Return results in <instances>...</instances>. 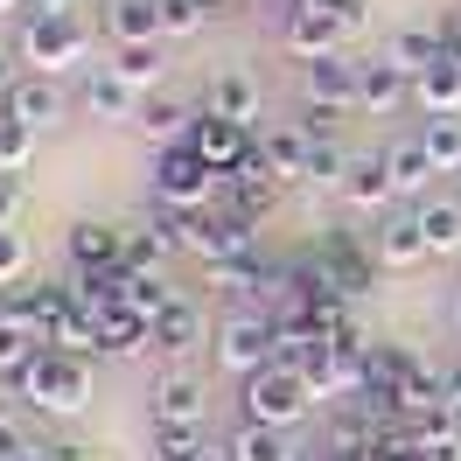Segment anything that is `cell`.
Here are the masks:
<instances>
[{
  "label": "cell",
  "instance_id": "obj_1",
  "mask_svg": "<svg viewBox=\"0 0 461 461\" xmlns=\"http://www.w3.org/2000/svg\"><path fill=\"white\" fill-rule=\"evenodd\" d=\"M14 399L50 412V420H77L91 405V357H70V349H35L22 371L7 377Z\"/></svg>",
  "mask_w": 461,
  "mask_h": 461
},
{
  "label": "cell",
  "instance_id": "obj_2",
  "mask_svg": "<svg viewBox=\"0 0 461 461\" xmlns=\"http://www.w3.org/2000/svg\"><path fill=\"white\" fill-rule=\"evenodd\" d=\"M238 405H245V420H252V427H301L321 399H315V384H308L301 364L273 357L266 371H252L245 384H238Z\"/></svg>",
  "mask_w": 461,
  "mask_h": 461
},
{
  "label": "cell",
  "instance_id": "obj_3",
  "mask_svg": "<svg viewBox=\"0 0 461 461\" xmlns=\"http://www.w3.org/2000/svg\"><path fill=\"white\" fill-rule=\"evenodd\" d=\"M210 357H217V371L224 377H245L266 371L273 357H280V329H273V315H266L259 301H245V308H230L217 329H210Z\"/></svg>",
  "mask_w": 461,
  "mask_h": 461
},
{
  "label": "cell",
  "instance_id": "obj_4",
  "mask_svg": "<svg viewBox=\"0 0 461 461\" xmlns=\"http://www.w3.org/2000/svg\"><path fill=\"white\" fill-rule=\"evenodd\" d=\"M147 189H154V210H217L224 175L210 168L196 147H161V154H154V175H147Z\"/></svg>",
  "mask_w": 461,
  "mask_h": 461
},
{
  "label": "cell",
  "instance_id": "obj_5",
  "mask_svg": "<svg viewBox=\"0 0 461 461\" xmlns=\"http://www.w3.org/2000/svg\"><path fill=\"white\" fill-rule=\"evenodd\" d=\"M14 50H22V63H29L35 77H63V70H77V63L91 57V29H85V14H57V22H22Z\"/></svg>",
  "mask_w": 461,
  "mask_h": 461
},
{
  "label": "cell",
  "instance_id": "obj_6",
  "mask_svg": "<svg viewBox=\"0 0 461 461\" xmlns=\"http://www.w3.org/2000/svg\"><path fill=\"white\" fill-rule=\"evenodd\" d=\"M308 273H315V280H321L329 294H343L349 308H357V301L371 294V280H377L371 238H364V245H349V238H336V230H329V238L315 245V259H308Z\"/></svg>",
  "mask_w": 461,
  "mask_h": 461
},
{
  "label": "cell",
  "instance_id": "obj_7",
  "mask_svg": "<svg viewBox=\"0 0 461 461\" xmlns=\"http://www.w3.org/2000/svg\"><path fill=\"white\" fill-rule=\"evenodd\" d=\"M280 42H287L294 63H329V57H349V29L343 14H321V7H287V22H280Z\"/></svg>",
  "mask_w": 461,
  "mask_h": 461
},
{
  "label": "cell",
  "instance_id": "obj_8",
  "mask_svg": "<svg viewBox=\"0 0 461 461\" xmlns=\"http://www.w3.org/2000/svg\"><path fill=\"white\" fill-rule=\"evenodd\" d=\"M147 420H161V427H203V420H210V384H203V371L168 364V371L154 377V392H147Z\"/></svg>",
  "mask_w": 461,
  "mask_h": 461
},
{
  "label": "cell",
  "instance_id": "obj_9",
  "mask_svg": "<svg viewBox=\"0 0 461 461\" xmlns=\"http://www.w3.org/2000/svg\"><path fill=\"white\" fill-rule=\"evenodd\" d=\"M371 259H377V273H412V266L433 259V252H427V230H420V210H412V203H399L392 217H377Z\"/></svg>",
  "mask_w": 461,
  "mask_h": 461
},
{
  "label": "cell",
  "instance_id": "obj_10",
  "mask_svg": "<svg viewBox=\"0 0 461 461\" xmlns=\"http://www.w3.org/2000/svg\"><path fill=\"white\" fill-rule=\"evenodd\" d=\"M63 259H70V273H113V266H126V230L105 217H77L63 230Z\"/></svg>",
  "mask_w": 461,
  "mask_h": 461
},
{
  "label": "cell",
  "instance_id": "obj_11",
  "mask_svg": "<svg viewBox=\"0 0 461 461\" xmlns=\"http://www.w3.org/2000/svg\"><path fill=\"white\" fill-rule=\"evenodd\" d=\"M336 196H343L349 217H392V210H399V189H392V168H384V154H357Z\"/></svg>",
  "mask_w": 461,
  "mask_h": 461
},
{
  "label": "cell",
  "instance_id": "obj_12",
  "mask_svg": "<svg viewBox=\"0 0 461 461\" xmlns=\"http://www.w3.org/2000/svg\"><path fill=\"white\" fill-rule=\"evenodd\" d=\"M35 349H50L42 315H35L29 294H7V301H0V377H14V371L35 357Z\"/></svg>",
  "mask_w": 461,
  "mask_h": 461
},
{
  "label": "cell",
  "instance_id": "obj_13",
  "mask_svg": "<svg viewBox=\"0 0 461 461\" xmlns=\"http://www.w3.org/2000/svg\"><path fill=\"white\" fill-rule=\"evenodd\" d=\"M140 105H147V98H140L133 85H119L105 63H98V70H85V85H77V113L98 119V126H133V119H140Z\"/></svg>",
  "mask_w": 461,
  "mask_h": 461
},
{
  "label": "cell",
  "instance_id": "obj_14",
  "mask_svg": "<svg viewBox=\"0 0 461 461\" xmlns=\"http://www.w3.org/2000/svg\"><path fill=\"white\" fill-rule=\"evenodd\" d=\"M399 105H412V70H399L392 57H371V63H357V113H399Z\"/></svg>",
  "mask_w": 461,
  "mask_h": 461
},
{
  "label": "cell",
  "instance_id": "obj_15",
  "mask_svg": "<svg viewBox=\"0 0 461 461\" xmlns=\"http://www.w3.org/2000/svg\"><path fill=\"white\" fill-rule=\"evenodd\" d=\"M259 161L280 182H308V161H315V133L301 126V119H280V126H266L259 133Z\"/></svg>",
  "mask_w": 461,
  "mask_h": 461
},
{
  "label": "cell",
  "instance_id": "obj_16",
  "mask_svg": "<svg viewBox=\"0 0 461 461\" xmlns=\"http://www.w3.org/2000/svg\"><path fill=\"white\" fill-rule=\"evenodd\" d=\"M0 105H7L14 119H29L35 133H50V126H63V119H70V91H63L57 77H35V70H29V77L7 91Z\"/></svg>",
  "mask_w": 461,
  "mask_h": 461
},
{
  "label": "cell",
  "instance_id": "obj_17",
  "mask_svg": "<svg viewBox=\"0 0 461 461\" xmlns=\"http://www.w3.org/2000/svg\"><path fill=\"white\" fill-rule=\"evenodd\" d=\"M189 147H196V154H203L217 175H230L238 161H252V147H259V140H252V126H238V119L203 113V119H196V140H189Z\"/></svg>",
  "mask_w": 461,
  "mask_h": 461
},
{
  "label": "cell",
  "instance_id": "obj_18",
  "mask_svg": "<svg viewBox=\"0 0 461 461\" xmlns=\"http://www.w3.org/2000/svg\"><path fill=\"white\" fill-rule=\"evenodd\" d=\"M287 182L259 161V147H252V161H238V168L224 175V210H245V217H266L273 210V196H280Z\"/></svg>",
  "mask_w": 461,
  "mask_h": 461
},
{
  "label": "cell",
  "instance_id": "obj_19",
  "mask_svg": "<svg viewBox=\"0 0 461 461\" xmlns=\"http://www.w3.org/2000/svg\"><path fill=\"white\" fill-rule=\"evenodd\" d=\"M308 113H357V57L308 63Z\"/></svg>",
  "mask_w": 461,
  "mask_h": 461
},
{
  "label": "cell",
  "instance_id": "obj_20",
  "mask_svg": "<svg viewBox=\"0 0 461 461\" xmlns=\"http://www.w3.org/2000/svg\"><path fill=\"white\" fill-rule=\"evenodd\" d=\"M203 113L252 126V119H259V77H252V70H217V77L203 85Z\"/></svg>",
  "mask_w": 461,
  "mask_h": 461
},
{
  "label": "cell",
  "instance_id": "obj_21",
  "mask_svg": "<svg viewBox=\"0 0 461 461\" xmlns=\"http://www.w3.org/2000/svg\"><path fill=\"white\" fill-rule=\"evenodd\" d=\"M377 154H384V168H392V189H399V203H427L433 161H427V147H420V133H405V140H384Z\"/></svg>",
  "mask_w": 461,
  "mask_h": 461
},
{
  "label": "cell",
  "instance_id": "obj_22",
  "mask_svg": "<svg viewBox=\"0 0 461 461\" xmlns=\"http://www.w3.org/2000/svg\"><path fill=\"white\" fill-rule=\"evenodd\" d=\"M196 119H203V113H189L182 98H161V91H154V98L140 105V119H133V126H140L154 147H189V140H196Z\"/></svg>",
  "mask_w": 461,
  "mask_h": 461
},
{
  "label": "cell",
  "instance_id": "obj_23",
  "mask_svg": "<svg viewBox=\"0 0 461 461\" xmlns=\"http://www.w3.org/2000/svg\"><path fill=\"white\" fill-rule=\"evenodd\" d=\"M196 349H203V315L189 301H175L168 315H154V357L161 364H189Z\"/></svg>",
  "mask_w": 461,
  "mask_h": 461
},
{
  "label": "cell",
  "instance_id": "obj_24",
  "mask_svg": "<svg viewBox=\"0 0 461 461\" xmlns=\"http://www.w3.org/2000/svg\"><path fill=\"white\" fill-rule=\"evenodd\" d=\"M105 70H113L119 85H133L140 98H154L161 77H168V50H161V42H119V57L105 63Z\"/></svg>",
  "mask_w": 461,
  "mask_h": 461
},
{
  "label": "cell",
  "instance_id": "obj_25",
  "mask_svg": "<svg viewBox=\"0 0 461 461\" xmlns=\"http://www.w3.org/2000/svg\"><path fill=\"white\" fill-rule=\"evenodd\" d=\"M98 357H154V321L133 308L98 315Z\"/></svg>",
  "mask_w": 461,
  "mask_h": 461
},
{
  "label": "cell",
  "instance_id": "obj_26",
  "mask_svg": "<svg viewBox=\"0 0 461 461\" xmlns=\"http://www.w3.org/2000/svg\"><path fill=\"white\" fill-rule=\"evenodd\" d=\"M412 105H420V113H461V57L455 50L412 77Z\"/></svg>",
  "mask_w": 461,
  "mask_h": 461
},
{
  "label": "cell",
  "instance_id": "obj_27",
  "mask_svg": "<svg viewBox=\"0 0 461 461\" xmlns=\"http://www.w3.org/2000/svg\"><path fill=\"white\" fill-rule=\"evenodd\" d=\"M412 210H420V230H427L433 259H461V196H427Z\"/></svg>",
  "mask_w": 461,
  "mask_h": 461
},
{
  "label": "cell",
  "instance_id": "obj_28",
  "mask_svg": "<svg viewBox=\"0 0 461 461\" xmlns=\"http://www.w3.org/2000/svg\"><path fill=\"white\" fill-rule=\"evenodd\" d=\"M384 57L399 63V70H412V77H420L427 63H440V57H447V29H420V22H412V29H392Z\"/></svg>",
  "mask_w": 461,
  "mask_h": 461
},
{
  "label": "cell",
  "instance_id": "obj_29",
  "mask_svg": "<svg viewBox=\"0 0 461 461\" xmlns=\"http://www.w3.org/2000/svg\"><path fill=\"white\" fill-rule=\"evenodd\" d=\"M230 455L238 461H301V440H294V427H245L230 433Z\"/></svg>",
  "mask_w": 461,
  "mask_h": 461
},
{
  "label": "cell",
  "instance_id": "obj_30",
  "mask_svg": "<svg viewBox=\"0 0 461 461\" xmlns=\"http://www.w3.org/2000/svg\"><path fill=\"white\" fill-rule=\"evenodd\" d=\"M105 35L113 42H161V7L154 0H105Z\"/></svg>",
  "mask_w": 461,
  "mask_h": 461
},
{
  "label": "cell",
  "instance_id": "obj_31",
  "mask_svg": "<svg viewBox=\"0 0 461 461\" xmlns=\"http://www.w3.org/2000/svg\"><path fill=\"white\" fill-rule=\"evenodd\" d=\"M168 252H175V238H168V217H161V210H154L147 224L126 230V266H133V273H161Z\"/></svg>",
  "mask_w": 461,
  "mask_h": 461
},
{
  "label": "cell",
  "instance_id": "obj_32",
  "mask_svg": "<svg viewBox=\"0 0 461 461\" xmlns=\"http://www.w3.org/2000/svg\"><path fill=\"white\" fill-rule=\"evenodd\" d=\"M420 147H427L433 175H461V113H427Z\"/></svg>",
  "mask_w": 461,
  "mask_h": 461
},
{
  "label": "cell",
  "instance_id": "obj_33",
  "mask_svg": "<svg viewBox=\"0 0 461 461\" xmlns=\"http://www.w3.org/2000/svg\"><path fill=\"white\" fill-rule=\"evenodd\" d=\"M266 273H273V266H266L259 252H238V259H210L203 266V280H210L217 294H259Z\"/></svg>",
  "mask_w": 461,
  "mask_h": 461
},
{
  "label": "cell",
  "instance_id": "obj_34",
  "mask_svg": "<svg viewBox=\"0 0 461 461\" xmlns=\"http://www.w3.org/2000/svg\"><path fill=\"white\" fill-rule=\"evenodd\" d=\"M175 301H182V294L168 287V280H161V273H133V266H126V308H133V315H168Z\"/></svg>",
  "mask_w": 461,
  "mask_h": 461
},
{
  "label": "cell",
  "instance_id": "obj_35",
  "mask_svg": "<svg viewBox=\"0 0 461 461\" xmlns=\"http://www.w3.org/2000/svg\"><path fill=\"white\" fill-rule=\"evenodd\" d=\"M349 154L336 133H315V161H308V189H343V175H349Z\"/></svg>",
  "mask_w": 461,
  "mask_h": 461
},
{
  "label": "cell",
  "instance_id": "obj_36",
  "mask_svg": "<svg viewBox=\"0 0 461 461\" xmlns=\"http://www.w3.org/2000/svg\"><path fill=\"white\" fill-rule=\"evenodd\" d=\"M147 455L154 461H196L203 427H161V420H147Z\"/></svg>",
  "mask_w": 461,
  "mask_h": 461
},
{
  "label": "cell",
  "instance_id": "obj_37",
  "mask_svg": "<svg viewBox=\"0 0 461 461\" xmlns=\"http://www.w3.org/2000/svg\"><path fill=\"white\" fill-rule=\"evenodd\" d=\"M29 161H35V126L0 105V175H22Z\"/></svg>",
  "mask_w": 461,
  "mask_h": 461
},
{
  "label": "cell",
  "instance_id": "obj_38",
  "mask_svg": "<svg viewBox=\"0 0 461 461\" xmlns=\"http://www.w3.org/2000/svg\"><path fill=\"white\" fill-rule=\"evenodd\" d=\"M161 7V42H189L210 22V0H154Z\"/></svg>",
  "mask_w": 461,
  "mask_h": 461
},
{
  "label": "cell",
  "instance_id": "obj_39",
  "mask_svg": "<svg viewBox=\"0 0 461 461\" xmlns=\"http://www.w3.org/2000/svg\"><path fill=\"white\" fill-rule=\"evenodd\" d=\"M412 440H420V455H427V461H461V427L447 420V412H440V420H420Z\"/></svg>",
  "mask_w": 461,
  "mask_h": 461
},
{
  "label": "cell",
  "instance_id": "obj_40",
  "mask_svg": "<svg viewBox=\"0 0 461 461\" xmlns=\"http://www.w3.org/2000/svg\"><path fill=\"white\" fill-rule=\"evenodd\" d=\"M29 273V238L22 230H0V287H14Z\"/></svg>",
  "mask_w": 461,
  "mask_h": 461
},
{
  "label": "cell",
  "instance_id": "obj_41",
  "mask_svg": "<svg viewBox=\"0 0 461 461\" xmlns=\"http://www.w3.org/2000/svg\"><path fill=\"white\" fill-rule=\"evenodd\" d=\"M22 210H29V189H22V175H0V230L22 224Z\"/></svg>",
  "mask_w": 461,
  "mask_h": 461
},
{
  "label": "cell",
  "instance_id": "obj_42",
  "mask_svg": "<svg viewBox=\"0 0 461 461\" xmlns=\"http://www.w3.org/2000/svg\"><path fill=\"white\" fill-rule=\"evenodd\" d=\"M22 440H35V433L22 427V399H0V455H14Z\"/></svg>",
  "mask_w": 461,
  "mask_h": 461
},
{
  "label": "cell",
  "instance_id": "obj_43",
  "mask_svg": "<svg viewBox=\"0 0 461 461\" xmlns=\"http://www.w3.org/2000/svg\"><path fill=\"white\" fill-rule=\"evenodd\" d=\"M22 77H29V63H22V50H7V42H0V98H7V91L22 85Z\"/></svg>",
  "mask_w": 461,
  "mask_h": 461
},
{
  "label": "cell",
  "instance_id": "obj_44",
  "mask_svg": "<svg viewBox=\"0 0 461 461\" xmlns=\"http://www.w3.org/2000/svg\"><path fill=\"white\" fill-rule=\"evenodd\" d=\"M57 14H77L70 0H22V22H57Z\"/></svg>",
  "mask_w": 461,
  "mask_h": 461
},
{
  "label": "cell",
  "instance_id": "obj_45",
  "mask_svg": "<svg viewBox=\"0 0 461 461\" xmlns=\"http://www.w3.org/2000/svg\"><path fill=\"white\" fill-rule=\"evenodd\" d=\"M0 461H57V455H50V440H22L14 455H0Z\"/></svg>",
  "mask_w": 461,
  "mask_h": 461
},
{
  "label": "cell",
  "instance_id": "obj_46",
  "mask_svg": "<svg viewBox=\"0 0 461 461\" xmlns=\"http://www.w3.org/2000/svg\"><path fill=\"white\" fill-rule=\"evenodd\" d=\"M447 420L461 427V371H447Z\"/></svg>",
  "mask_w": 461,
  "mask_h": 461
},
{
  "label": "cell",
  "instance_id": "obj_47",
  "mask_svg": "<svg viewBox=\"0 0 461 461\" xmlns=\"http://www.w3.org/2000/svg\"><path fill=\"white\" fill-rule=\"evenodd\" d=\"M196 461H238V455H230V440H224V447H210V440H203V455Z\"/></svg>",
  "mask_w": 461,
  "mask_h": 461
},
{
  "label": "cell",
  "instance_id": "obj_48",
  "mask_svg": "<svg viewBox=\"0 0 461 461\" xmlns=\"http://www.w3.org/2000/svg\"><path fill=\"white\" fill-rule=\"evenodd\" d=\"M440 29H447V50L461 57V14H455V22H440Z\"/></svg>",
  "mask_w": 461,
  "mask_h": 461
},
{
  "label": "cell",
  "instance_id": "obj_49",
  "mask_svg": "<svg viewBox=\"0 0 461 461\" xmlns=\"http://www.w3.org/2000/svg\"><path fill=\"white\" fill-rule=\"evenodd\" d=\"M447 321H455V336H461V287H455V301H447Z\"/></svg>",
  "mask_w": 461,
  "mask_h": 461
},
{
  "label": "cell",
  "instance_id": "obj_50",
  "mask_svg": "<svg viewBox=\"0 0 461 461\" xmlns=\"http://www.w3.org/2000/svg\"><path fill=\"white\" fill-rule=\"evenodd\" d=\"M0 14H22V0H0Z\"/></svg>",
  "mask_w": 461,
  "mask_h": 461
},
{
  "label": "cell",
  "instance_id": "obj_51",
  "mask_svg": "<svg viewBox=\"0 0 461 461\" xmlns=\"http://www.w3.org/2000/svg\"><path fill=\"white\" fill-rule=\"evenodd\" d=\"M0 301H7V287H0Z\"/></svg>",
  "mask_w": 461,
  "mask_h": 461
}]
</instances>
